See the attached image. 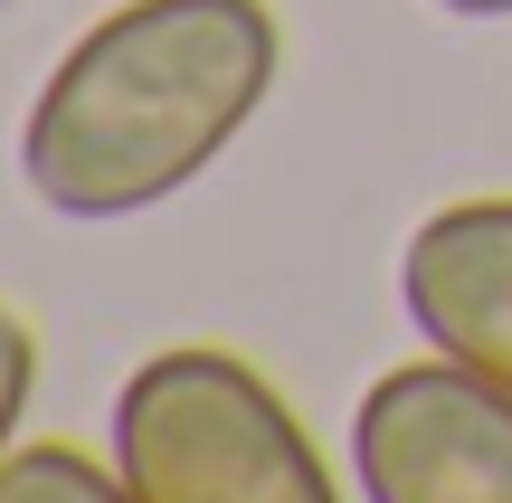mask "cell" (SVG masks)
I'll use <instances>...</instances> for the list:
<instances>
[{
	"instance_id": "7",
	"label": "cell",
	"mask_w": 512,
	"mask_h": 503,
	"mask_svg": "<svg viewBox=\"0 0 512 503\" xmlns=\"http://www.w3.org/2000/svg\"><path fill=\"white\" fill-rule=\"evenodd\" d=\"M437 10H456V19H512V0H437Z\"/></svg>"
},
{
	"instance_id": "4",
	"label": "cell",
	"mask_w": 512,
	"mask_h": 503,
	"mask_svg": "<svg viewBox=\"0 0 512 503\" xmlns=\"http://www.w3.org/2000/svg\"><path fill=\"white\" fill-rule=\"evenodd\" d=\"M399 304L427 352L512 390V200H456L418 219L399 257Z\"/></svg>"
},
{
	"instance_id": "3",
	"label": "cell",
	"mask_w": 512,
	"mask_h": 503,
	"mask_svg": "<svg viewBox=\"0 0 512 503\" xmlns=\"http://www.w3.org/2000/svg\"><path fill=\"white\" fill-rule=\"evenodd\" d=\"M351 485L370 503H512V390L465 361H399L351 409Z\"/></svg>"
},
{
	"instance_id": "8",
	"label": "cell",
	"mask_w": 512,
	"mask_h": 503,
	"mask_svg": "<svg viewBox=\"0 0 512 503\" xmlns=\"http://www.w3.org/2000/svg\"><path fill=\"white\" fill-rule=\"evenodd\" d=\"M0 10H10V0H0Z\"/></svg>"
},
{
	"instance_id": "5",
	"label": "cell",
	"mask_w": 512,
	"mask_h": 503,
	"mask_svg": "<svg viewBox=\"0 0 512 503\" xmlns=\"http://www.w3.org/2000/svg\"><path fill=\"white\" fill-rule=\"evenodd\" d=\"M0 503H133V485L67 437H38V447L0 456Z\"/></svg>"
},
{
	"instance_id": "1",
	"label": "cell",
	"mask_w": 512,
	"mask_h": 503,
	"mask_svg": "<svg viewBox=\"0 0 512 503\" xmlns=\"http://www.w3.org/2000/svg\"><path fill=\"white\" fill-rule=\"evenodd\" d=\"M285 29L266 0H124L48 67L19 181L57 219H133L190 190L266 114Z\"/></svg>"
},
{
	"instance_id": "2",
	"label": "cell",
	"mask_w": 512,
	"mask_h": 503,
	"mask_svg": "<svg viewBox=\"0 0 512 503\" xmlns=\"http://www.w3.org/2000/svg\"><path fill=\"white\" fill-rule=\"evenodd\" d=\"M114 475L133 503H342L285 390L219 342H171L114 390Z\"/></svg>"
},
{
	"instance_id": "6",
	"label": "cell",
	"mask_w": 512,
	"mask_h": 503,
	"mask_svg": "<svg viewBox=\"0 0 512 503\" xmlns=\"http://www.w3.org/2000/svg\"><path fill=\"white\" fill-rule=\"evenodd\" d=\"M29 399H38V333L0 304V456L19 447V418H29Z\"/></svg>"
}]
</instances>
